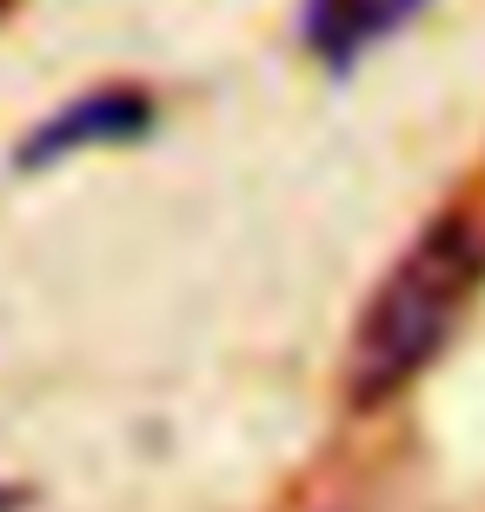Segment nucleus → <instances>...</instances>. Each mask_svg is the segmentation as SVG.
I'll list each match as a JSON object with an SVG mask.
<instances>
[{"mask_svg":"<svg viewBox=\"0 0 485 512\" xmlns=\"http://www.w3.org/2000/svg\"><path fill=\"white\" fill-rule=\"evenodd\" d=\"M153 94L140 87H87V94L60 100L47 120L20 133L14 147V173H47V167H67L80 153H100V147H133L153 133Z\"/></svg>","mask_w":485,"mask_h":512,"instance_id":"f03ea898","label":"nucleus"},{"mask_svg":"<svg viewBox=\"0 0 485 512\" xmlns=\"http://www.w3.org/2000/svg\"><path fill=\"white\" fill-rule=\"evenodd\" d=\"M27 506V493H14V486H0V512H20Z\"/></svg>","mask_w":485,"mask_h":512,"instance_id":"20e7f679","label":"nucleus"},{"mask_svg":"<svg viewBox=\"0 0 485 512\" xmlns=\"http://www.w3.org/2000/svg\"><path fill=\"white\" fill-rule=\"evenodd\" d=\"M479 286H485V233L466 213H439L392 260V273L373 286V300L359 306L353 346H346V399L359 413L399 399L446 353L466 306L479 300Z\"/></svg>","mask_w":485,"mask_h":512,"instance_id":"f257e3e1","label":"nucleus"},{"mask_svg":"<svg viewBox=\"0 0 485 512\" xmlns=\"http://www.w3.org/2000/svg\"><path fill=\"white\" fill-rule=\"evenodd\" d=\"M426 7L432 0H299V40L333 74H346V67H359V60L373 54L379 40L412 27Z\"/></svg>","mask_w":485,"mask_h":512,"instance_id":"7ed1b4c3","label":"nucleus"}]
</instances>
